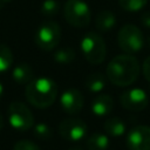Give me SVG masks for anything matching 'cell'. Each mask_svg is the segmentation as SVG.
Wrapping results in <instances>:
<instances>
[{"mask_svg": "<svg viewBox=\"0 0 150 150\" xmlns=\"http://www.w3.org/2000/svg\"><path fill=\"white\" fill-rule=\"evenodd\" d=\"M25 96L33 107L45 109L55 102L57 96V86L49 77L33 79L26 86Z\"/></svg>", "mask_w": 150, "mask_h": 150, "instance_id": "obj_2", "label": "cell"}, {"mask_svg": "<svg viewBox=\"0 0 150 150\" xmlns=\"http://www.w3.org/2000/svg\"><path fill=\"white\" fill-rule=\"evenodd\" d=\"M141 71L138 60L132 54H120L107 66V79L115 86L127 87L134 83Z\"/></svg>", "mask_w": 150, "mask_h": 150, "instance_id": "obj_1", "label": "cell"}, {"mask_svg": "<svg viewBox=\"0 0 150 150\" xmlns=\"http://www.w3.org/2000/svg\"><path fill=\"white\" fill-rule=\"evenodd\" d=\"M141 22L144 27L150 28V12H145L141 15Z\"/></svg>", "mask_w": 150, "mask_h": 150, "instance_id": "obj_25", "label": "cell"}, {"mask_svg": "<svg viewBox=\"0 0 150 150\" xmlns=\"http://www.w3.org/2000/svg\"><path fill=\"white\" fill-rule=\"evenodd\" d=\"M59 134L62 138L70 141V142H77L81 141L86 134H87V124L84 121L80 118H64L59 124Z\"/></svg>", "mask_w": 150, "mask_h": 150, "instance_id": "obj_8", "label": "cell"}, {"mask_svg": "<svg viewBox=\"0 0 150 150\" xmlns=\"http://www.w3.org/2000/svg\"><path fill=\"white\" fill-rule=\"evenodd\" d=\"M104 130L109 136L120 137L125 132V123L117 116H112L105 120Z\"/></svg>", "mask_w": 150, "mask_h": 150, "instance_id": "obj_16", "label": "cell"}, {"mask_svg": "<svg viewBox=\"0 0 150 150\" xmlns=\"http://www.w3.org/2000/svg\"><path fill=\"white\" fill-rule=\"evenodd\" d=\"M107 84V75L95 71L89 74L84 80V87L90 93H98L101 91Z\"/></svg>", "mask_w": 150, "mask_h": 150, "instance_id": "obj_15", "label": "cell"}, {"mask_svg": "<svg viewBox=\"0 0 150 150\" xmlns=\"http://www.w3.org/2000/svg\"><path fill=\"white\" fill-rule=\"evenodd\" d=\"M69 150H83V149L80 148V146H75V148H71V149H69Z\"/></svg>", "mask_w": 150, "mask_h": 150, "instance_id": "obj_29", "label": "cell"}, {"mask_svg": "<svg viewBox=\"0 0 150 150\" xmlns=\"http://www.w3.org/2000/svg\"><path fill=\"white\" fill-rule=\"evenodd\" d=\"M13 53L11 48L4 43H0V73L8 70L13 64Z\"/></svg>", "mask_w": 150, "mask_h": 150, "instance_id": "obj_19", "label": "cell"}, {"mask_svg": "<svg viewBox=\"0 0 150 150\" xmlns=\"http://www.w3.org/2000/svg\"><path fill=\"white\" fill-rule=\"evenodd\" d=\"M53 57H54L55 62H57V63L68 64V63H71L73 61H75L76 52L70 47H64V48H60L56 52H54Z\"/></svg>", "mask_w": 150, "mask_h": 150, "instance_id": "obj_18", "label": "cell"}, {"mask_svg": "<svg viewBox=\"0 0 150 150\" xmlns=\"http://www.w3.org/2000/svg\"><path fill=\"white\" fill-rule=\"evenodd\" d=\"M148 46H149V47H150V36H149V38H148Z\"/></svg>", "mask_w": 150, "mask_h": 150, "instance_id": "obj_30", "label": "cell"}, {"mask_svg": "<svg viewBox=\"0 0 150 150\" xmlns=\"http://www.w3.org/2000/svg\"><path fill=\"white\" fill-rule=\"evenodd\" d=\"M33 132H34V136L36 138L42 139V141L49 139L53 135L50 127L46 123H38V124L33 125Z\"/></svg>", "mask_w": 150, "mask_h": 150, "instance_id": "obj_21", "label": "cell"}, {"mask_svg": "<svg viewBox=\"0 0 150 150\" xmlns=\"http://www.w3.org/2000/svg\"><path fill=\"white\" fill-rule=\"evenodd\" d=\"M4 124H5V121H4V117H2V115L0 114V130L4 128Z\"/></svg>", "mask_w": 150, "mask_h": 150, "instance_id": "obj_26", "label": "cell"}, {"mask_svg": "<svg viewBox=\"0 0 150 150\" xmlns=\"http://www.w3.org/2000/svg\"><path fill=\"white\" fill-rule=\"evenodd\" d=\"M120 48L127 54H136L144 46V39L141 29L131 23L124 25L117 35Z\"/></svg>", "mask_w": 150, "mask_h": 150, "instance_id": "obj_5", "label": "cell"}, {"mask_svg": "<svg viewBox=\"0 0 150 150\" xmlns=\"http://www.w3.org/2000/svg\"><path fill=\"white\" fill-rule=\"evenodd\" d=\"M60 104L63 109V111L74 115L79 114L84 104V98L82 93L76 88H69L64 90L60 98Z\"/></svg>", "mask_w": 150, "mask_h": 150, "instance_id": "obj_11", "label": "cell"}, {"mask_svg": "<svg viewBox=\"0 0 150 150\" xmlns=\"http://www.w3.org/2000/svg\"><path fill=\"white\" fill-rule=\"evenodd\" d=\"M61 40V28L57 22L47 21L39 26L35 32L34 41L36 46L46 52L53 50Z\"/></svg>", "mask_w": 150, "mask_h": 150, "instance_id": "obj_6", "label": "cell"}, {"mask_svg": "<svg viewBox=\"0 0 150 150\" xmlns=\"http://www.w3.org/2000/svg\"><path fill=\"white\" fill-rule=\"evenodd\" d=\"M116 25V16L110 11H102L95 18V27L98 32H109Z\"/></svg>", "mask_w": 150, "mask_h": 150, "instance_id": "obj_14", "label": "cell"}, {"mask_svg": "<svg viewBox=\"0 0 150 150\" xmlns=\"http://www.w3.org/2000/svg\"><path fill=\"white\" fill-rule=\"evenodd\" d=\"M12 77L13 80L19 83V84H28L33 79H34V70L33 68L26 63V62H21L19 64H16L13 70H12Z\"/></svg>", "mask_w": 150, "mask_h": 150, "instance_id": "obj_13", "label": "cell"}, {"mask_svg": "<svg viewBox=\"0 0 150 150\" xmlns=\"http://www.w3.org/2000/svg\"><path fill=\"white\" fill-rule=\"evenodd\" d=\"M9 1H12V0H0V5H4V4H7V2H9Z\"/></svg>", "mask_w": 150, "mask_h": 150, "instance_id": "obj_28", "label": "cell"}, {"mask_svg": "<svg viewBox=\"0 0 150 150\" xmlns=\"http://www.w3.org/2000/svg\"><path fill=\"white\" fill-rule=\"evenodd\" d=\"M8 121L12 128L26 131L33 128L34 125V116L30 109L22 102L14 101L8 107Z\"/></svg>", "mask_w": 150, "mask_h": 150, "instance_id": "obj_7", "label": "cell"}, {"mask_svg": "<svg viewBox=\"0 0 150 150\" xmlns=\"http://www.w3.org/2000/svg\"><path fill=\"white\" fill-rule=\"evenodd\" d=\"M13 150H40V148L32 141L21 139L14 144Z\"/></svg>", "mask_w": 150, "mask_h": 150, "instance_id": "obj_23", "label": "cell"}, {"mask_svg": "<svg viewBox=\"0 0 150 150\" xmlns=\"http://www.w3.org/2000/svg\"><path fill=\"white\" fill-rule=\"evenodd\" d=\"M120 101L124 109L131 110V111H141L148 105L149 97L143 89L131 88V89L124 90L121 94Z\"/></svg>", "mask_w": 150, "mask_h": 150, "instance_id": "obj_9", "label": "cell"}, {"mask_svg": "<svg viewBox=\"0 0 150 150\" xmlns=\"http://www.w3.org/2000/svg\"><path fill=\"white\" fill-rule=\"evenodd\" d=\"M114 108V98L108 94H101L93 100L91 111L94 115L102 117L110 114Z\"/></svg>", "mask_w": 150, "mask_h": 150, "instance_id": "obj_12", "label": "cell"}, {"mask_svg": "<svg viewBox=\"0 0 150 150\" xmlns=\"http://www.w3.org/2000/svg\"><path fill=\"white\" fill-rule=\"evenodd\" d=\"M81 50L90 64H101L105 60L107 47L103 38L94 32L87 33L81 40Z\"/></svg>", "mask_w": 150, "mask_h": 150, "instance_id": "obj_3", "label": "cell"}, {"mask_svg": "<svg viewBox=\"0 0 150 150\" xmlns=\"http://www.w3.org/2000/svg\"><path fill=\"white\" fill-rule=\"evenodd\" d=\"M2 95H4V86H2V83L0 82V100H1Z\"/></svg>", "mask_w": 150, "mask_h": 150, "instance_id": "obj_27", "label": "cell"}, {"mask_svg": "<svg viewBox=\"0 0 150 150\" xmlns=\"http://www.w3.org/2000/svg\"><path fill=\"white\" fill-rule=\"evenodd\" d=\"M125 144L129 150H150V127H134L127 135Z\"/></svg>", "mask_w": 150, "mask_h": 150, "instance_id": "obj_10", "label": "cell"}, {"mask_svg": "<svg viewBox=\"0 0 150 150\" xmlns=\"http://www.w3.org/2000/svg\"><path fill=\"white\" fill-rule=\"evenodd\" d=\"M60 5L56 0H45L41 5V13L45 16H54L59 13Z\"/></svg>", "mask_w": 150, "mask_h": 150, "instance_id": "obj_22", "label": "cell"}, {"mask_svg": "<svg viewBox=\"0 0 150 150\" xmlns=\"http://www.w3.org/2000/svg\"><path fill=\"white\" fill-rule=\"evenodd\" d=\"M86 146L88 150H107L109 146V138L102 132H95L88 137Z\"/></svg>", "mask_w": 150, "mask_h": 150, "instance_id": "obj_17", "label": "cell"}, {"mask_svg": "<svg viewBox=\"0 0 150 150\" xmlns=\"http://www.w3.org/2000/svg\"><path fill=\"white\" fill-rule=\"evenodd\" d=\"M63 15L70 26L77 28L87 27L91 20L89 6L83 0H68L63 7Z\"/></svg>", "mask_w": 150, "mask_h": 150, "instance_id": "obj_4", "label": "cell"}, {"mask_svg": "<svg viewBox=\"0 0 150 150\" xmlns=\"http://www.w3.org/2000/svg\"><path fill=\"white\" fill-rule=\"evenodd\" d=\"M146 2L148 0H118L121 8L127 12H138L146 5Z\"/></svg>", "mask_w": 150, "mask_h": 150, "instance_id": "obj_20", "label": "cell"}, {"mask_svg": "<svg viewBox=\"0 0 150 150\" xmlns=\"http://www.w3.org/2000/svg\"><path fill=\"white\" fill-rule=\"evenodd\" d=\"M142 71H143L144 77L150 82V56H148L144 60V62L142 64Z\"/></svg>", "mask_w": 150, "mask_h": 150, "instance_id": "obj_24", "label": "cell"}]
</instances>
